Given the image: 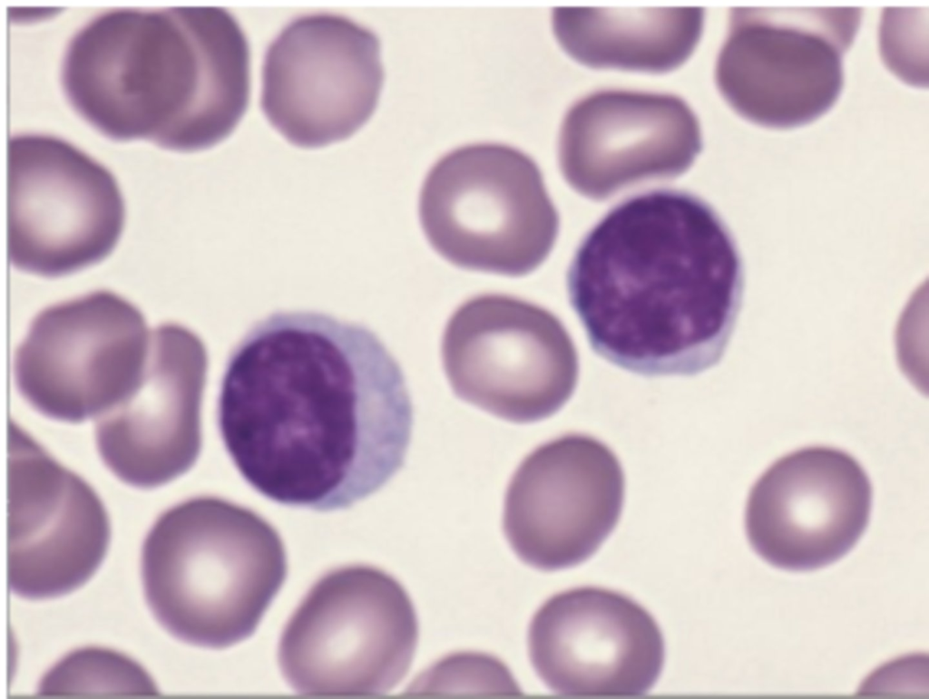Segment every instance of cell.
Returning <instances> with one entry per match:
<instances>
[{
	"label": "cell",
	"instance_id": "6da1fadb",
	"mask_svg": "<svg viewBox=\"0 0 929 699\" xmlns=\"http://www.w3.org/2000/svg\"><path fill=\"white\" fill-rule=\"evenodd\" d=\"M217 422L257 492L331 511L375 493L400 470L413 408L399 364L368 327L318 311H279L230 351Z\"/></svg>",
	"mask_w": 929,
	"mask_h": 699
},
{
	"label": "cell",
	"instance_id": "7a4b0ae2",
	"mask_svg": "<svg viewBox=\"0 0 929 699\" xmlns=\"http://www.w3.org/2000/svg\"><path fill=\"white\" fill-rule=\"evenodd\" d=\"M744 280L718 211L693 193L661 189L618 203L585 234L566 289L598 355L645 376L694 375L721 360Z\"/></svg>",
	"mask_w": 929,
	"mask_h": 699
},
{
	"label": "cell",
	"instance_id": "3957f363",
	"mask_svg": "<svg viewBox=\"0 0 929 699\" xmlns=\"http://www.w3.org/2000/svg\"><path fill=\"white\" fill-rule=\"evenodd\" d=\"M61 83L73 110L105 137L197 151L226 139L244 115L249 46L220 7L114 9L70 40Z\"/></svg>",
	"mask_w": 929,
	"mask_h": 699
},
{
	"label": "cell",
	"instance_id": "277c9868",
	"mask_svg": "<svg viewBox=\"0 0 929 699\" xmlns=\"http://www.w3.org/2000/svg\"><path fill=\"white\" fill-rule=\"evenodd\" d=\"M288 571L283 541L259 514L216 496L164 511L142 547L147 606L175 638L222 649L249 637Z\"/></svg>",
	"mask_w": 929,
	"mask_h": 699
},
{
	"label": "cell",
	"instance_id": "5b68a950",
	"mask_svg": "<svg viewBox=\"0 0 929 699\" xmlns=\"http://www.w3.org/2000/svg\"><path fill=\"white\" fill-rule=\"evenodd\" d=\"M418 216L432 248L452 265L512 277L538 268L560 230L536 162L496 142L441 157L424 180Z\"/></svg>",
	"mask_w": 929,
	"mask_h": 699
},
{
	"label": "cell",
	"instance_id": "8992f818",
	"mask_svg": "<svg viewBox=\"0 0 929 699\" xmlns=\"http://www.w3.org/2000/svg\"><path fill=\"white\" fill-rule=\"evenodd\" d=\"M418 622L403 586L384 570L350 565L321 577L287 622L280 671L307 696L381 695L407 674Z\"/></svg>",
	"mask_w": 929,
	"mask_h": 699
},
{
	"label": "cell",
	"instance_id": "52a82bcc",
	"mask_svg": "<svg viewBox=\"0 0 929 699\" xmlns=\"http://www.w3.org/2000/svg\"><path fill=\"white\" fill-rule=\"evenodd\" d=\"M856 7H736L715 78L729 105L762 127L812 122L837 101L843 56L857 32Z\"/></svg>",
	"mask_w": 929,
	"mask_h": 699
},
{
	"label": "cell",
	"instance_id": "ba28073f",
	"mask_svg": "<svg viewBox=\"0 0 929 699\" xmlns=\"http://www.w3.org/2000/svg\"><path fill=\"white\" fill-rule=\"evenodd\" d=\"M440 351L454 393L512 422L553 415L578 383V353L562 322L506 294H480L456 307Z\"/></svg>",
	"mask_w": 929,
	"mask_h": 699
},
{
	"label": "cell",
	"instance_id": "9c48e42d",
	"mask_svg": "<svg viewBox=\"0 0 929 699\" xmlns=\"http://www.w3.org/2000/svg\"><path fill=\"white\" fill-rule=\"evenodd\" d=\"M8 255L24 272L58 277L108 257L124 200L103 164L59 137L25 133L7 147Z\"/></svg>",
	"mask_w": 929,
	"mask_h": 699
},
{
	"label": "cell",
	"instance_id": "30bf717a",
	"mask_svg": "<svg viewBox=\"0 0 929 699\" xmlns=\"http://www.w3.org/2000/svg\"><path fill=\"white\" fill-rule=\"evenodd\" d=\"M150 334L140 309L112 291L50 306L15 350L17 390L48 418L78 423L97 417L136 383Z\"/></svg>",
	"mask_w": 929,
	"mask_h": 699
},
{
	"label": "cell",
	"instance_id": "8fae6325",
	"mask_svg": "<svg viewBox=\"0 0 929 699\" xmlns=\"http://www.w3.org/2000/svg\"><path fill=\"white\" fill-rule=\"evenodd\" d=\"M383 80L372 31L337 15H306L269 46L260 106L288 141L319 148L347 139L367 121Z\"/></svg>",
	"mask_w": 929,
	"mask_h": 699
},
{
	"label": "cell",
	"instance_id": "7c38bea8",
	"mask_svg": "<svg viewBox=\"0 0 929 699\" xmlns=\"http://www.w3.org/2000/svg\"><path fill=\"white\" fill-rule=\"evenodd\" d=\"M624 494L622 467L605 443L562 435L536 447L514 471L504 493V536L533 568L576 566L612 532Z\"/></svg>",
	"mask_w": 929,
	"mask_h": 699
},
{
	"label": "cell",
	"instance_id": "4fadbf2b",
	"mask_svg": "<svg viewBox=\"0 0 929 699\" xmlns=\"http://www.w3.org/2000/svg\"><path fill=\"white\" fill-rule=\"evenodd\" d=\"M7 578L15 595L41 600L84 585L110 542L108 514L93 489L9 424Z\"/></svg>",
	"mask_w": 929,
	"mask_h": 699
},
{
	"label": "cell",
	"instance_id": "5bb4252c",
	"mask_svg": "<svg viewBox=\"0 0 929 699\" xmlns=\"http://www.w3.org/2000/svg\"><path fill=\"white\" fill-rule=\"evenodd\" d=\"M208 364L205 345L187 327L165 323L151 331L136 383L95 420L97 450L119 480L156 488L195 464Z\"/></svg>",
	"mask_w": 929,
	"mask_h": 699
},
{
	"label": "cell",
	"instance_id": "9a60e30c",
	"mask_svg": "<svg viewBox=\"0 0 929 699\" xmlns=\"http://www.w3.org/2000/svg\"><path fill=\"white\" fill-rule=\"evenodd\" d=\"M869 477L849 453L810 446L773 462L754 483L745 530L756 553L774 567L808 571L847 554L867 528Z\"/></svg>",
	"mask_w": 929,
	"mask_h": 699
},
{
	"label": "cell",
	"instance_id": "2e32d148",
	"mask_svg": "<svg viewBox=\"0 0 929 699\" xmlns=\"http://www.w3.org/2000/svg\"><path fill=\"white\" fill-rule=\"evenodd\" d=\"M527 646L541 680L569 697L643 695L665 656L661 631L644 607L591 586L547 599L531 620Z\"/></svg>",
	"mask_w": 929,
	"mask_h": 699
},
{
	"label": "cell",
	"instance_id": "e0dca14e",
	"mask_svg": "<svg viewBox=\"0 0 929 699\" xmlns=\"http://www.w3.org/2000/svg\"><path fill=\"white\" fill-rule=\"evenodd\" d=\"M701 148L699 122L681 98L605 90L567 111L558 161L572 189L601 201L641 183L677 178Z\"/></svg>",
	"mask_w": 929,
	"mask_h": 699
},
{
	"label": "cell",
	"instance_id": "ac0fdd59",
	"mask_svg": "<svg viewBox=\"0 0 929 699\" xmlns=\"http://www.w3.org/2000/svg\"><path fill=\"white\" fill-rule=\"evenodd\" d=\"M699 6L555 7L553 28L562 49L596 69L660 73L681 65L703 29Z\"/></svg>",
	"mask_w": 929,
	"mask_h": 699
},
{
	"label": "cell",
	"instance_id": "d6986e66",
	"mask_svg": "<svg viewBox=\"0 0 929 699\" xmlns=\"http://www.w3.org/2000/svg\"><path fill=\"white\" fill-rule=\"evenodd\" d=\"M39 695H159L148 673L129 656L84 647L63 657L42 678Z\"/></svg>",
	"mask_w": 929,
	"mask_h": 699
}]
</instances>
